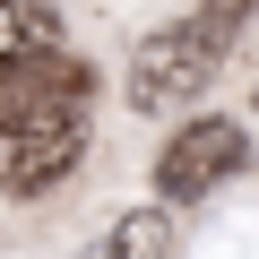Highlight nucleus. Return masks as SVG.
Listing matches in <instances>:
<instances>
[{
    "label": "nucleus",
    "mask_w": 259,
    "mask_h": 259,
    "mask_svg": "<svg viewBox=\"0 0 259 259\" xmlns=\"http://www.w3.org/2000/svg\"><path fill=\"white\" fill-rule=\"evenodd\" d=\"M225 52H233V35H225V26H207L199 9H190V18H173V26H156L139 52H130V69H121L130 112H182V104H199V95H207V78L225 69Z\"/></svg>",
    "instance_id": "f257e3e1"
},
{
    "label": "nucleus",
    "mask_w": 259,
    "mask_h": 259,
    "mask_svg": "<svg viewBox=\"0 0 259 259\" xmlns=\"http://www.w3.org/2000/svg\"><path fill=\"white\" fill-rule=\"evenodd\" d=\"M87 156V112H35L0 130V190L9 199H44L52 182H69V164Z\"/></svg>",
    "instance_id": "f03ea898"
},
{
    "label": "nucleus",
    "mask_w": 259,
    "mask_h": 259,
    "mask_svg": "<svg viewBox=\"0 0 259 259\" xmlns=\"http://www.w3.org/2000/svg\"><path fill=\"white\" fill-rule=\"evenodd\" d=\"M242 156H250L242 121H225V112H199V121H182L173 139H164V156H156V190H164L173 207H190V199H207L225 173H242Z\"/></svg>",
    "instance_id": "7ed1b4c3"
},
{
    "label": "nucleus",
    "mask_w": 259,
    "mask_h": 259,
    "mask_svg": "<svg viewBox=\"0 0 259 259\" xmlns=\"http://www.w3.org/2000/svg\"><path fill=\"white\" fill-rule=\"evenodd\" d=\"M87 95H95V69L69 61V52L18 61V69H0V130H9V121H35V112H87Z\"/></svg>",
    "instance_id": "20e7f679"
},
{
    "label": "nucleus",
    "mask_w": 259,
    "mask_h": 259,
    "mask_svg": "<svg viewBox=\"0 0 259 259\" xmlns=\"http://www.w3.org/2000/svg\"><path fill=\"white\" fill-rule=\"evenodd\" d=\"M61 52V9L52 0H0V69Z\"/></svg>",
    "instance_id": "39448f33"
},
{
    "label": "nucleus",
    "mask_w": 259,
    "mask_h": 259,
    "mask_svg": "<svg viewBox=\"0 0 259 259\" xmlns=\"http://www.w3.org/2000/svg\"><path fill=\"white\" fill-rule=\"evenodd\" d=\"M95 259H173V207H130V216H112V233H104Z\"/></svg>",
    "instance_id": "423d86ee"
},
{
    "label": "nucleus",
    "mask_w": 259,
    "mask_h": 259,
    "mask_svg": "<svg viewBox=\"0 0 259 259\" xmlns=\"http://www.w3.org/2000/svg\"><path fill=\"white\" fill-rule=\"evenodd\" d=\"M199 18H207V26H225V35H242V18H250V0H199Z\"/></svg>",
    "instance_id": "0eeeda50"
}]
</instances>
